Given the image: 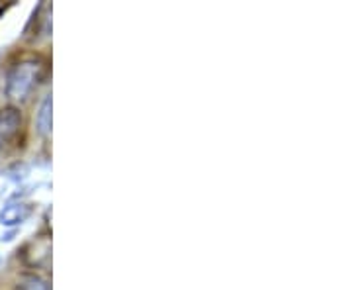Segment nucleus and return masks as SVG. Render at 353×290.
I'll return each instance as SVG.
<instances>
[{
  "instance_id": "4",
  "label": "nucleus",
  "mask_w": 353,
  "mask_h": 290,
  "mask_svg": "<svg viewBox=\"0 0 353 290\" xmlns=\"http://www.w3.org/2000/svg\"><path fill=\"white\" fill-rule=\"evenodd\" d=\"M36 127L41 138H50L51 127H53V99L48 94L38 108V116H36Z\"/></svg>"
},
{
  "instance_id": "5",
  "label": "nucleus",
  "mask_w": 353,
  "mask_h": 290,
  "mask_svg": "<svg viewBox=\"0 0 353 290\" xmlns=\"http://www.w3.org/2000/svg\"><path fill=\"white\" fill-rule=\"evenodd\" d=\"M18 290H51L48 278H43L38 273H26L18 280Z\"/></svg>"
},
{
  "instance_id": "1",
  "label": "nucleus",
  "mask_w": 353,
  "mask_h": 290,
  "mask_svg": "<svg viewBox=\"0 0 353 290\" xmlns=\"http://www.w3.org/2000/svg\"><path fill=\"white\" fill-rule=\"evenodd\" d=\"M48 73V61L41 55H24L14 61L4 79V92L14 102L26 101Z\"/></svg>"
},
{
  "instance_id": "3",
  "label": "nucleus",
  "mask_w": 353,
  "mask_h": 290,
  "mask_svg": "<svg viewBox=\"0 0 353 290\" xmlns=\"http://www.w3.org/2000/svg\"><path fill=\"white\" fill-rule=\"evenodd\" d=\"M34 208L32 204H26V202H10L6 204L2 210H0V224L4 227H14L24 224L26 220L32 216Z\"/></svg>"
},
{
  "instance_id": "2",
  "label": "nucleus",
  "mask_w": 353,
  "mask_h": 290,
  "mask_svg": "<svg viewBox=\"0 0 353 290\" xmlns=\"http://www.w3.org/2000/svg\"><path fill=\"white\" fill-rule=\"evenodd\" d=\"M24 118L18 106H4L0 110V143H10L22 130Z\"/></svg>"
}]
</instances>
